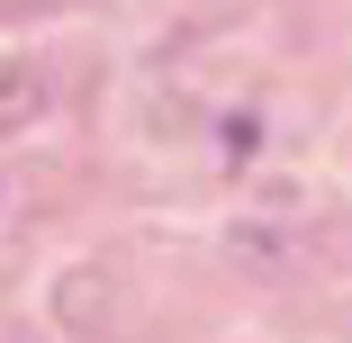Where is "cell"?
<instances>
[{"label":"cell","instance_id":"1","mask_svg":"<svg viewBox=\"0 0 352 343\" xmlns=\"http://www.w3.org/2000/svg\"><path fill=\"white\" fill-rule=\"evenodd\" d=\"M45 109V73L36 63H0V126H28Z\"/></svg>","mask_w":352,"mask_h":343}]
</instances>
